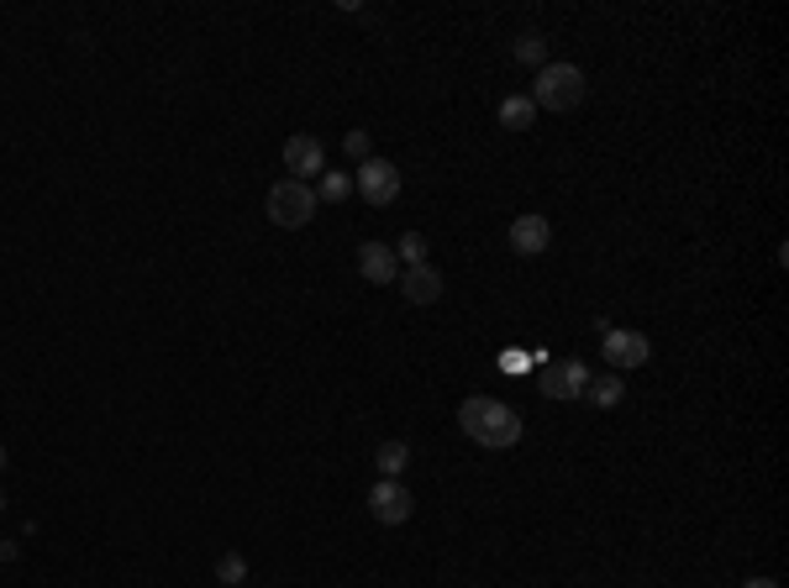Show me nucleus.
<instances>
[{"label": "nucleus", "mask_w": 789, "mask_h": 588, "mask_svg": "<svg viewBox=\"0 0 789 588\" xmlns=\"http://www.w3.org/2000/svg\"><path fill=\"white\" fill-rule=\"evenodd\" d=\"M458 425H463L469 442H479V447H490V452H505L522 442V415L505 400H490V395H469V400L458 404Z\"/></svg>", "instance_id": "nucleus-1"}, {"label": "nucleus", "mask_w": 789, "mask_h": 588, "mask_svg": "<svg viewBox=\"0 0 789 588\" xmlns=\"http://www.w3.org/2000/svg\"><path fill=\"white\" fill-rule=\"evenodd\" d=\"M584 95H590V79H584L579 64H543V69H537V85H532V106L563 117V111H579V106H584Z\"/></svg>", "instance_id": "nucleus-2"}, {"label": "nucleus", "mask_w": 789, "mask_h": 588, "mask_svg": "<svg viewBox=\"0 0 789 588\" xmlns=\"http://www.w3.org/2000/svg\"><path fill=\"white\" fill-rule=\"evenodd\" d=\"M263 206H269V221H274V226L300 232V226H311L316 221V206H321V200H316L311 185H300V179H280V185L269 189V200H263Z\"/></svg>", "instance_id": "nucleus-3"}, {"label": "nucleus", "mask_w": 789, "mask_h": 588, "mask_svg": "<svg viewBox=\"0 0 789 588\" xmlns=\"http://www.w3.org/2000/svg\"><path fill=\"white\" fill-rule=\"evenodd\" d=\"M353 189H359L374 211H380V206H395V200H401V168L390 164V158H369V164H359V174H353Z\"/></svg>", "instance_id": "nucleus-4"}, {"label": "nucleus", "mask_w": 789, "mask_h": 588, "mask_svg": "<svg viewBox=\"0 0 789 588\" xmlns=\"http://www.w3.org/2000/svg\"><path fill=\"white\" fill-rule=\"evenodd\" d=\"M537 389H543V400H584V389H590V368L579 363V357H563V363H548L543 378H537Z\"/></svg>", "instance_id": "nucleus-5"}, {"label": "nucleus", "mask_w": 789, "mask_h": 588, "mask_svg": "<svg viewBox=\"0 0 789 588\" xmlns=\"http://www.w3.org/2000/svg\"><path fill=\"white\" fill-rule=\"evenodd\" d=\"M369 515L380 520V525H406L416 515V495H410L401 478H380L374 489H369Z\"/></svg>", "instance_id": "nucleus-6"}, {"label": "nucleus", "mask_w": 789, "mask_h": 588, "mask_svg": "<svg viewBox=\"0 0 789 588\" xmlns=\"http://www.w3.org/2000/svg\"><path fill=\"white\" fill-rule=\"evenodd\" d=\"M600 353H605V363L616 368V374H632V368H643L647 357H653V342H647L643 331H605L600 336Z\"/></svg>", "instance_id": "nucleus-7"}, {"label": "nucleus", "mask_w": 789, "mask_h": 588, "mask_svg": "<svg viewBox=\"0 0 789 588\" xmlns=\"http://www.w3.org/2000/svg\"><path fill=\"white\" fill-rule=\"evenodd\" d=\"M285 168L289 179H321L327 174V147H321V137H311V132H295V137L285 142Z\"/></svg>", "instance_id": "nucleus-8"}, {"label": "nucleus", "mask_w": 789, "mask_h": 588, "mask_svg": "<svg viewBox=\"0 0 789 588\" xmlns=\"http://www.w3.org/2000/svg\"><path fill=\"white\" fill-rule=\"evenodd\" d=\"M548 242H552L548 215L526 211V215L511 221V253H522V258H543V253H548Z\"/></svg>", "instance_id": "nucleus-9"}, {"label": "nucleus", "mask_w": 789, "mask_h": 588, "mask_svg": "<svg viewBox=\"0 0 789 588\" xmlns=\"http://www.w3.org/2000/svg\"><path fill=\"white\" fill-rule=\"evenodd\" d=\"M401 295H406L410 306H437L442 300V274L431 268V263H416V268H401Z\"/></svg>", "instance_id": "nucleus-10"}, {"label": "nucleus", "mask_w": 789, "mask_h": 588, "mask_svg": "<svg viewBox=\"0 0 789 588\" xmlns=\"http://www.w3.org/2000/svg\"><path fill=\"white\" fill-rule=\"evenodd\" d=\"M359 274L369 284H395L401 279V258H395V247H384V242H363L359 247Z\"/></svg>", "instance_id": "nucleus-11"}, {"label": "nucleus", "mask_w": 789, "mask_h": 588, "mask_svg": "<svg viewBox=\"0 0 789 588\" xmlns=\"http://www.w3.org/2000/svg\"><path fill=\"white\" fill-rule=\"evenodd\" d=\"M495 117H501L505 132H532L537 126V106H532V95H505Z\"/></svg>", "instance_id": "nucleus-12"}, {"label": "nucleus", "mask_w": 789, "mask_h": 588, "mask_svg": "<svg viewBox=\"0 0 789 588\" xmlns=\"http://www.w3.org/2000/svg\"><path fill=\"white\" fill-rule=\"evenodd\" d=\"M374 468H380V478H401L410 468V447L406 442H380L374 447Z\"/></svg>", "instance_id": "nucleus-13"}, {"label": "nucleus", "mask_w": 789, "mask_h": 588, "mask_svg": "<svg viewBox=\"0 0 789 588\" xmlns=\"http://www.w3.org/2000/svg\"><path fill=\"white\" fill-rule=\"evenodd\" d=\"M584 395H590L600 410H616V404L626 400V384L622 378H590V389H584Z\"/></svg>", "instance_id": "nucleus-14"}, {"label": "nucleus", "mask_w": 789, "mask_h": 588, "mask_svg": "<svg viewBox=\"0 0 789 588\" xmlns=\"http://www.w3.org/2000/svg\"><path fill=\"white\" fill-rule=\"evenodd\" d=\"M216 584H227V588L248 584V563H242V552H221V557H216Z\"/></svg>", "instance_id": "nucleus-15"}, {"label": "nucleus", "mask_w": 789, "mask_h": 588, "mask_svg": "<svg viewBox=\"0 0 789 588\" xmlns=\"http://www.w3.org/2000/svg\"><path fill=\"white\" fill-rule=\"evenodd\" d=\"M516 58L532 64V69H543V64H548V37H543V32H522V37H516Z\"/></svg>", "instance_id": "nucleus-16"}, {"label": "nucleus", "mask_w": 789, "mask_h": 588, "mask_svg": "<svg viewBox=\"0 0 789 588\" xmlns=\"http://www.w3.org/2000/svg\"><path fill=\"white\" fill-rule=\"evenodd\" d=\"M348 195H353V179H348V174H337V168H327V174H321V189H316V200H327V206H342Z\"/></svg>", "instance_id": "nucleus-17"}, {"label": "nucleus", "mask_w": 789, "mask_h": 588, "mask_svg": "<svg viewBox=\"0 0 789 588\" xmlns=\"http://www.w3.org/2000/svg\"><path fill=\"white\" fill-rule=\"evenodd\" d=\"M395 258L406 263V268H416V263H427V236H421V232H406L401 242H395Z\"/></svg>", "instance_id": "nucleus-18"}, {"label": "nucleus", "mask_w": 789, "mask_h": 588, "mask_svg": "<svg viewBox=\"0 0 789 588\" xmlns=\"http://www.w3.org/2000/svg\"><path fill=\"white\" fill-rule=\"evenodd\" d=\"M342 153H348L353 164H369V158H374V142H369V132H348V137H342Z\"/></svg>", "instance_id": "nucleus-19"}, {"label": "nucleus", "mask_w": 789, "mask_h": 588, "mask_svg": "<svg viewBox=\"0 0 789 588\" xmlns=\"http://www.w3.org/2000/svg\"><path fill=\"white\" fill-rule=\"evenodd\" d=\"M742 588H779V584H774V578H747Z\"/></svg>", "instance_id": "nucleus-20"}, {"label": "nucleus", "mask_w": 789, "mask_h": 588, "mask_svg": "<svg viewBox=\"0 0 789 588\" xmlns=\"http://www.w3.org/2000/svg\"><path fill=\"white\" fill-rule=\"evenodd\" d=\"M6 463H11V457H6V442H0V473H6Z\"/></svg>", "instance_id": "nucleus-21"}, {"label": "nucleus", "mask_w": 789, "mask_h": 588, "mask_svg": "<svg viewBox=\"0 0 789 588\" xmlns=\"http://www.w3.org/2000/svg\"><path fill=\"white\" fill-rule=\"evenodd\" d=\"M0 510H6V495H0Z\"/></svg>", "instance_id": "nucleus-22"}, {"label": "nucleus", "mask_w": 789, "mask_h": 588, "mask_svg": "<svg viewBox=\"0 0 789 588\" xmlns=\"http://www.w3.org/2000/svg\"><path fill=\"white\" fill-rule=\"evenodd\" d=\"M242 588H248V584H242Z\"/></svg>", "instance_id": "nucleus-23"}]
</instances>
